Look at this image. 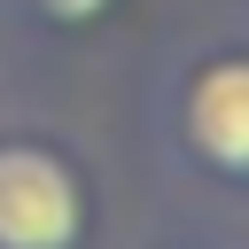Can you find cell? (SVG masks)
<instances>
[{
	"label": "cell",
	"instance_id": "6da1fadb",
	"mask_svg": "<svg viewBox=\"0 0 249 249\" xmlns=\"http://www.w3.org/2000/svg\"><path fill=\"white\" fill-rule=\"evenodd\" d=\"M78 179L47 148H0V249H70Z\"/></svg>",
	"mask_w": 249,
	"mask_h": 249
},
{
	"label": "cell",
	"instance_id": "7a4b0ae2",
	"mask_svg": "<svg viewBox=\"0 0 249 249\" xmlns=\"http://www.w3.org/2000/svg\"><path fill=\"white\" fill-rule=\"evenodd\" d=\"M187 140L218 163V171H241L249 156V70L226 54L210 62L195 86H187Z\"/></svg>",
	"mask_w": 249,
	"mask_h": 249
},
{
	"label": "cell",
	"instance_id": "3957f363",
	"mask_svg": "<svg viewBox=\"0 0 249 249\" xmlns=\"http://www.w3.org/2000/svg\"><path fill=\"white\" fill-rule=\"evenodd\" d=\"M39 8H47V16H70V23H86V16H93V8H109V0H39Z\"/></svg>",
	"mask_w": 249,
	"mask_h": 249
}]
</instances>
